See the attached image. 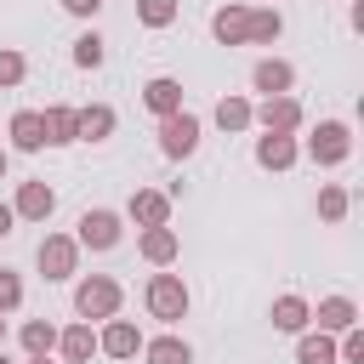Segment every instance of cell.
<instances>
[{"mask_svg": "<svg viewBox=\"0 0 364 364\" xmlns=\"http://www.w3.org/2000/svg\"><path fill=\"white\" fill-rule=\"evenodd\" d=\"M142 301H148V313L159 318V324H176V318H188V284H182V273H154L148 279V290H142Z\"/></svg>", "mask_w": 364, "mask_h": 364, "instance_id": "cell-1", "label": "cell"}, {"mask_svg": "<svg viewBox=\"0 0 364 364\" xmlns=\"http://www.w3.org/2000/svg\"><path fill=\"white\" fill-rule=\"evenodd\" d=\"M34 262H40V279H46V284L74 279V267H80V245H74V233H46L40 250H34Z\"/></svg>", "mask_w": 364, "mask_h": 364, "instance_id": "cell-2", "label": "cell"}, {"mask_svg": "<svg viewBox=\"0 0 364 364\" xmlns=\"http://www.w3.org/2000/svg\"><path fill=\"white\" fill-rule=\"evenodd\" d=\"M74 313L80 318H114L119 313V279H108V273L80 279L74 284Z\"/></svg>", "mask_w": 364, "mask_h": 364, "instance_id": "cell-3", "label": "cell"}, {"mask_svg": "<svg viewBox=\"0 0 364 364\" xmlns=\"http://www.w3.org/2000/svg\"><path fill=\"white\" fill-rule=\"evenodd\" d=\"M301 154H307V159H313V165H324V171H330V165H341V159H347V154H353V131H347V125H341V119H318V125H313V136H307V148H301Z\"/></svg>", "mask_w": 364, "mask_h": 364, "instance_id": "cell-4", "label": "cell"}, {"mask_svg": "<svg viewBox=\"0 0 364 364\" xmlns=\"http://www.w3.org/2000/svg\"><path fill=\"white\" fill-rule=\"evenodd\" d=\"M193 148H199V119H193L188 108L165 114V119H159V154H165V159H188Z\"/></svg>", "mask_w": 364, "mask_h": 364, "instance_id": "cell-5", "label": "cell"}, {"mask_svg": "<svg viewBox=\"0 0 364 364\" xmlns=\"http://www.w3.org/2000/svg\"><path fill=\"white\" fill-rule=\"evenodd\" d=\"M74 228H80V233H74V245H85V250H114V245H119V233H125V228H119V216H114V210H102V205H97V210H85Z\"/></svg>", "mask_w": 364, "mask_h": 364, "instance_id": "cell-6", "label": "cell"}, {"mask_svg": "<svg viewBox=\"0 0 364 364\" xmlns=\"http://www.w3.org/2000/svg\"><path fill=\"white\" fill-rule=\"evenodd\" d=\"M250 125H262V131H301V102L290 97V91H279V97H267L262 108H250Z\"/></svg>", "mask_w": 364, "mask_h": 364, "instance_id": "cell-7", "label": "cell"}, {"mask_svg": "<svg viewBox=\"0 0 364 364\" xmlns=\"http://www.w3.org/2000/svg\"><path fill=\"white\" fill-rule=\"evenodd\" d=\"M296 159H301V142L290 131H262L256 136V165L262 171H290Z\"/></svg>", "mask_w": 364, "mask_h": 364, "instance_id": "cell-8", "label": "cell"}, {"mask_svg": "<svg viewBox=\"0 0 364 364\" xmlns=\"http://www.w3.org/2000/svg\"><path fill=\"white\" fill-rule=\"evenodd\" d=\"M97 353H108V358H136V353H142V330H136L131 318H102Z\"/></svg>", "mask_w": 364, "mask_h": 364, "instance_id": "cell-9", "label": "cell"}, {"mask_svg": "<svg viewBox=\"0 0 364 364\" xmlns=\"http://www.w3.org/2000/svg\"><path fill=\"white\" fill-rule=\"evenodd\" d=\"M125 216H131L136 228H165V222H171V193H159V188H136L131 205H125Z\"/></svg>", "mask_w": 364, "mask_h": 364, "instance_id": "cell-10", "label": "cell"}, {"mask_svg": "<svg viewBox=\"0 0 364 364\" xmlns=\"http://www.w3.org/2000/svg\"><path fill=\"white\" fill-rule=\"evenodd\" d=\"M210 34L222 46H250V6H216L210 11Z\"/></svg>", "mask_w": 364, "mask_h": 364, "instance_id": "cell-11", "label": "cell"}, {"mask_svg": "<svg viewBox=\"0 0 364 364\" xmlns=\"http://www.w3.org/2000/svg\"><path fill=\"white\" fill-rule=\"evenodd\" d=\"M136 250H142V262H154V267H171V262L182 256V239H176V228L165 222V228H142Z\"/></svg>", "mask_w": 364, "mask_h": 364, "instance_id": "cell-12", "label": "cell"}, {"mask_svg": "<svg viewBox=\"0 0 364 364\" xmlns=\"http://www.w3.org/2000/svg\"><path fill=\"white\" fill-rule=\"evenodd\" d=\"M142 108H148V114H159V119H165V114H176V108H182V80L154 74V80L142 85Z\"/></svg>", "mask_w": 364, "mask_h": 364, "instance_id": "cell-13", "label": "cell"}, {"mask_svg": "<svg viewBox=\"0 0 364 364\" xmlns=\"http://www.w3.org/2000/svg\"><path fill=\"white\" fill-rule=\"evenodd\" d=\"M11 148L17 154H40L46 148V119H40V108H23V114H11Z\"/></svg>", "mask_w": 364, "mask_h": 364, "instance_id": "cell-14", "label": "cell"}, {"mask_svg": "<svg viewBox=\"0 0 364 364\" xmlns=\"http://www.w3.org/2000/svg\"><path fill=\"white\" fill-rule=\"evenodd\" d=\"M11 210H17L23 222H46V216L57 210V193H51L46 182H23V188H17V199H11Z\"/></svg>", "mask_w": 364, "mask_h": 364, "instance_id": "cell-15", "label": "cell"}, {"mask_svg": "<svg viewBox=\"0 0 364 364\" xmlns=\"http://www.w3.org/2000/svg\"><path fill=\"white\" fill-rule=\"evenodd\" d=\"M250 85H256L262 97H279V91H290V85H296V68H290L284 57H262V63H256V74H250Z\"/></svg>", "mask_w": 364, "mask_h": 364, "instance_id": "cell-16", "label": "cell"}, {"mask_svg": "<svg viewBox=\"0 0 364 364\" xmlns=\"http://www.w3.org/2000/svg\"><path fill=\"white\" fill-rule=\"evenodd\" d=\"M57 353H63L68 364H85V358L97 353V330H91V318H80V324L57 330Z\"/></svg>", "mask_w": 364, "mask_h": 364, "instance_id": "cell-17", "label": "cell"}, {"mask_svg": "<svg viewBox=\"0 0 364 364\" xmlns=\"http://www.w3.org/2000/svg\"><path fill=\"white\" fill-rule=\"evenodd\" d=\"M74 125H80V142H108V136H114V108H108V102L74 108Z\"/></svg>", "mask_w": 364, "mask_h": 364, "instance_id": "cell-18", "label": "cell"}, {"mask_svg": "<svg viewBox=\"0 0 364 364\" xmlns=\"http://www.w3.org/2000/svg\"><path fill=\"white\" fill-rule=\"evenodd\" d=\"M267 318H273V330H284V336H301V330L313 324V307H307L301 296H279Z\"/></svg>", "mask_w": 364, "mask_h": 364, "instance_id": "cell-19", "label": "cell"}, {"mask_svg": "<svg viewBox=\"0 0 364 364\" xmlns=\"http://www.w3.org/2000/svg\"><path fill=\"white\" fill-rule=\"evenodd\" d=\"M313 318H318V330H324V336H341L347 324H358V307H353V296H324Z\"/></svg>", "mask_w": 364, "mask_h": 364, "instance_id": "cell-20", "label": "cell"}, {"mask_svg": "<svg viewBox=\"0 0 364 364\" xmlns=\"http://www.w3.org/2000/svg\"><path fill=\"white\" fill-rule=\"evenodd\" d=\"M40 119H46V142H51V148H68V142H80V125H74V108H68V102H51Z\"/></svg>", "mask_w": 364, "mask_h": 364, "instance_id": "cell-21", "label": "cell"}, {"mask_svg": "<svg viewBox=\"0 0 364 364\" xmlns=\"http://www.w3.org/2000/svg\"><path fill=\"white\" fill-rule=\"evenodd\" d=\"M296 364H336V336H324V330H301V341H296Z\"/></svg>", "mask_w": 364, "mask_h": 364, "instance_id": "cell-22", "label": "cell"}, {"mask_svg": "<svg viewBox=\"0 0 364 364\" xmlns=\"http://www.w3.org/2000/svg\"><path fill=\"white\" fill-rule=\"evenodd\" d=\"M142 353H148V364H193V347L182 336H154V341H142Z\"/></svg>", "mask_w": 364, "mask_h": 364, "instance_id": "cell-23", "label": "cell"}, {"mask_svg": "<svg viewBox=\"0 0 364 364\" xmlns=\"http://www.w3.org/2000/svg\"><path fill=\"white\" fill-rule=\"evenodd\" d=\"M23 353H57V324L51 318H28L23 324Z\"/></svg>", "mask_w": 364, "mask_h": 364, "instance_id": "cell-24", "label": "cell"}, {"mask_svg": "<svg viewBox=\"0 0 364 364\" xmlns=\"http://www.w3.org/2000/svg\"><path fill=\"white\" fill-rule=\"evenodd\" d=\"M216 125L222 131H250V102L245 97H222L216 102Z\"/></svg>", "mask_w": 364, "mask_h": 364, "instance_id": "cell-25", "label": "cell"}, {"mask_svg": "<svg viewBox=\"0 0 364 364\" xmlns=\"http://www.w3.org/2000/svg\"><path fill=\"white\" fill-rule=\"evenodd\" d=\"M284 34V17L279 11H250V46H273Z\"/></svg>", "mask_w": 364, "mask_h": 364, "instance_id": "cell-26", "label": "cell"}, {"mask_svg": "<svg viewBox=\"0 0 364 364\" xmlns=\"http://www.w3.org/2000/svg\"><path fill=\"white\" fill-rule=\"evenodd\" d=\"M347 205H353V199H347V188H341V182H324V188H318V216H324V222H341V216H347Z\"/></svg>", "mask_w": 364, "mask_h": 364, "instance_id": "cell-27", "label": "cell"}, {"mask_svg": "<svg viewBox=\"0 0 364 364\" xmlns=\"http://www.w3.org/2000/svg\"><path fill=\"white\" fill-rule=\"evenodd\" d=\"M136 17H142V28H171L176 23V0H136Z\"/></svg>", "mask_w": 364, "mask_h": 364, "instance_id": "cell-28", "label": "cell"}, {"mask_svg": "<svg viewBox=\"0 0 364 364\" xmlns=\"http://www.w3.org/2000/svg\"><path fill=\"white\" fill-rule=\"evenodd\" d=\"M23 74H28V63H23V51H11V46H0V91H11V85H23Z\"/></svg>", "mask_w": 364, "mask_h": 364, "instance_id": "cell-29", "label": "cell"}, {"mask_svg": "<svg viewBox=\"0 0 364 364\" xmlns=\"http://www.w3.org/2000/svg\"><path fill=\"white\" fill-rule=\"evenodd\" d=\"M74 63H80V68H102V34H97V28L74 40Z\"/></svg>", "mask_w": 364, "mask_h": 364, "instance_id": "cell-30", "label": "cell"}, {"mask_svg": "<svg viewBox=\"0 0 364 364\" xmlns=\"http://www.w3.org/2000/svg\"><path fill=\"white\" fill-rule=\"evenodd\" d=\"M11 307H23V279L11 267H0V313H11Z\"/></svg>", "mask_w": 364, "mask_h": 364, "instance_id": "cell-31", "label": "cell"}, {"mask_svg": "<svg viewBox=\"0 0 364 364\" xmlns=\"http://www.w3.org/2000/svg\"><path fill=\"white\" fill-rule=\"evenodd\" d=\"M63 11H68V17H97L102 0H63Z\"/></svg>", "mask_w": 364, "mask_h": 364, "instance_id": "cell-32", "label": "cell"}, {"mask_svg": "<svg viewBox=\"0 0 364 364\" xmlns=\"http://www.w3.org/2000/svg\"><path fill=\"white\" fill-rule=\"evenodd\" d=\"M11 228H17V210H11V205H0V239H11Z\"/></svg>", "mask_w": 364, "mask_h": 364, "instance_id": "cell-33", "label": "cell"}, {"mask_svg": "<svg viewBox=\"0 0 364 364\" xmlns=\"http://www.w3.org/2000/svg\"><path fill=\"white\" fill-rule=\"evenodd\" d=\"M28 364H51V353H28Z\"/></svg>", "mask_w": 364, "mask_h": 364, "instance_id": "cell-34", "label": "cell"}, {"mask_svg": "<svg viewBox=\"0 0 364 364\" xmlns=\"http://www.w3.org/2000/svg\"><path fill=\"white\" fill-rule=\"evenodd\" d=\"M0 182H6V148H0Z\"/></svg>", "mask_w": 364, "mask_h": 364, "instance_id": "cell-35", "label": "cell"}, {"mask_svg": "<svg viewBox=\"0 0 364 364\" xmlns=\"http://www.w3.org/2000/svg\"><path fill=\"white\" fill-rule=\"evenodd\" d=\"M0 336H6V318H0Z\"/></svg>", "mask_w": 364, "mask_h": 364, "instance_id": "cell-36", "label": "cell"}, {"mask_svg": "<svg viewBox=\"0 0 364 364\" xmlns=\"http://www.w3.org/2000/svg\"><path fill=\"white\" fill-rule=\"evenodd\" d=\"M0 364H11V358H6V353H0Z\"/></svg>", "mask_w": 364, "mask_h": 364, "instance_id": "cell-37", "label": "cell"}]
</instances>
